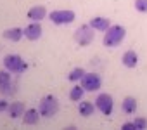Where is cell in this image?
I'll return each mask as SVG.
<instances>
[{
    "instance_id": "obj_1",
    "label": "cell",
    "mask_w": 147,
    "mask_h": 130,
    "mask_svg": "<svg viewBox=\"0 0 147 130\" xmlns=\"http://www.w3.org/2000/svg\"><path fill=\"white\" fill-rule=\"evenodd\" d=\"M125 37H126V30L119 24H113L107 28V31L104 35V45L106 47H116L125 40Z\"/></svg>"
},
{
    "instance_id": "obj_2",
    "label": "cell",
    "mask_w": 147,
    "mask_h": 130,
    "mask_svg": "<svg viewBox=\"0 0 147 130\" xmlns=\"http://www.w3.org/2000/svg\"><path fill=\"white\" fill-rule=\"evenodd\" d=\"M38 111H40V114L43 118H50V116L57 114V111H59V101L54 95H45L40 101V104H38Z\"/></svg>"
},
{
    "instance_id": "obj_3",
    "label": "cell",
    "mask_w": 147,
    "mask_h": 130,
    "mask_svg": "<svg viewBox=\"0 0 147 130\" xmlns=\"http://www.w3.org/2000/svg\"><path fill=\"white\" fill-rule=\"evenodd\" d=\"M4 66L5 70H9L11 73H23L26 68H28V64L24 62V59L18 54H9L4 57Z\"/></svg>"
},
{
    "instance_id": "obj_4",
    "label": "cell",
    "mask_w": 147,
    "mask_h": 130,
    "mask_svg": "<svg viewBox=\"0 0 147 130\" xmlns=\"http://www.w3.org/2000/svg\"><path fill=\"white\" fill-rule=\"evenodd\" d=\"M75 40H76V43L82 45V47L88 45V43L94 40V28H92L90 24H82V26L75 31Z\"/></svg>"
},
{
    "instance_id": "obj_5",
    "label": "cell",
    "mask_w": 147,
    "mask_h": 130,
    "mask_svg": "<svg viewBox=\"0 0 147 130\" xmlns=\"http://www.w3.org/2000/svg\"><path fill=\"white\" fill-rule=\"evenodd\" d=\"M95 106H97V109H99L102 114L109 116V114L113 113L114 101H113V97H111L109 94H99L97 99H95Z\"/></svg>"
},
{
    "instance_id": "obj_6",
    "label": "cell",
    "mask_w": 147,
    "mask_h": 130,
    "mask_svg": "<svg viewBox=\"0 0 147 130\" xmlns=\"http://www.w3.org/2000/svg\"><path fill=\"white\" fill-rule=\"evenodd\" d=\"M76 18L73 11H52L50 12V21L54 24H69Z\"/></svg>"
},
{
    "instance_id": "obj_7",
    "label": "cell",
    "mask_w": 147,
    "mask_h": 130,
    "mask_svg": "<svg viewBox=\"0 0 147 130\" xmlns=\"http://www.w3.org/2000/svg\"><path fill=\"white\" fill-rule=\"evenodd\" d=\"M102 85V80L97 73H85V77L82 78V87L87 90V92H94V90H99Z\"/></svg>"
},
{
    "instance_id": "obj_8",
    "label": "cell",
    "mask_w": 147,
    "mask_h": 130,
    "mask_svg": "<svg viewBox=\"0 0 147 130\" xmlns=\"http://www.w3.org/2000/svg\"><path fill=\"white\" fill-rule=\"evenodd\" d=\"M0 92L4 95H9V94L16 92V87H14V83L11 80V71L9 70L0 71Z\"/></svg>"
},
{
    "instance_id": "obj_9",
    "label": "cell",
    "mask_w": 147,
    "mask_h": 130,
    "mask_svg": "<svg viewBox=\"0 0 147 130\" xmlns=\"http://www.w3.org/2000/svg\"><path fill=\"white\" fill-rule=\"evenodd\" d=\"M42 26H40V21H33L31 24H28L24 28V37L28 40H38L42 37Z\"/></svg>"
},
{
    "instance_id": "obj_10",
    "label": "cell",
    "mask_w": 147,
    "mask_h": 130,
    "mask_svg": "<svg viewBox=\"0 0 147 130\" xmlns=\"http://www.w3.org/2000/svg\"><path fill=\"white\" fill-rule=\"evenodd\" d=\"M47 16V9L43 5H35L28 11V19L30 21H42Z\"/></svg>"
},
{
    "instance_id": "obj_11",
    "label": "cell",
    "mask_w": 147,
    "mask_h": 130,
    "mask_svg": "<svg viewBox=\"0 0 147 130\" xmlns=\"http://www.w3.org/2000/svg\"><path fill=\"white\" fill-rule=\"evenodd\" d=\"M121 62L125 64L126 68H135L137 66V62H138V56L135 50H126L121 57Z\"/></svg>"
},
{
    "instance_id": "obj_12",
    "label": "cell",
    "mask_w": 147,
    "mask_h": 130,
    "mask_svg": "<svg viewBox=\"0 0 147 130\" xmlns=\"http://www.w3.org/2000/svg\"><path fill=\"white\" fill-rule=\"evenodd\" d=\"M40 111H36V109H26L24 111V114H23V123L24 125H36L38 123V120H40Z\"/></svg>"
},
{
    "instance_id": "obj_13",
    "label": "cell",
    "mask_w": 147,
    "mask_h": 130,
    "mask_svg": "<svg viewBox=\"0 0 147 130\" xmlns=\"http://www.w3.org/2000/svg\"><path fill=\"white\" fill-rule=\"evenodd\" d=\"M90 26L97 31H107V28L111 26L107 18H92L90 19Z\"/></svg>"
},
{
    "instance_id": "obj_14",
    "label": "cell",
    "mask_w": 147,
    "mask_h": 130,
    "mask_svg": "<svg viewBox=\"0 0 147 130\" xmlns=\"http://www.w3.org/2000/svg\"><path fill=\"white\" fill-rule=\"evenodd\" d=\"M23 35H24V30H21V28H9L4 31V38L11 40V42H19L23 38Z\"/></svg>"
},
{
    "instance_id": "obj_15",
    "label": "cell",
    "mask_w": 147,
    "mask_h": 130,
    "mask_svg": "<svg viewBox=\"0 0 147 130\" xmlns=\"http://www.w3.org/2000/svg\"><path fill=\"white\" fill-rule=\"evenodd\" d=\"M121 109L125 114H133L137 111V101L135 97H125V101L121 102Z\"/></svg>"
},
{
    "instance_id": "obj_16",
    "label": "cell",
    "mask_w": 147,
    "mask_h": 130,
    "mask_svg": "<svg viewBox=\"0 0 147 130\" xmlns=\"http://www.w3.org/2000/svg\"><path fill=\"white\" fill-rule=\"evenodd\" d=\"M24 104L23 102H12V104H9V108H7V113H9V116L11 118H19L21 114H24Z\"/></svg>"
},
{
    "instance_id": "obj_17",
    "label": "cell",
    "mask_w": 147,
    "mask_h": 130,
    "mask_svg": "<svg viewBox=\"0 0 147 130\" xmlns=\"http://www.w3.org/2000/svg\"><path fill=\"white\" fill-rule=\"evenodd\" d=\"M95 109H97V106H95V104H92V102H88V101L80 102V108H78V111H80V114H82V116H90V114H94V113H95Z\"/></svg>"
},
{
    "instance_id": "obj_18",
    "label": "cell",
    "mask_w": 147,
    "mask_h": 130,
    "mask_svg": "<svg viewBox=\"0 0 147 130\" xmlns=\"http://www.w3.org/2000/svg\"><path fill=\"white\" fill-rule=\"evenodd\" d=\"M85 92H87V90H85L83 87L76 85V87H73V89H71V92H69V99H71V101H82Z\"/></svg>"
},
{
    "instance_id": "obj_19",
    "label": "cell",
    "mask_w": 147,
    "mask_h": 130,
    "mask_svg": "<svg viewBox=\"0 0 147 130\" xmlns=\"http://www.w3.org/2000/svg\"><path fill=\"white\" fill-rule=\"evenodd\" d=\"M85 77V70L83 68H75L69 75H67V78L71 80V82H78V80H82Z\"/></svg>"
},
{
    "instance_id": "obj_20",
    "label": "cell",
    "mask_w": 147,
    "mask_h": 130,
    "mask_svg": "<svg viewBox=\"0 0 147 130\" xmlns=\"http://www.w3.org/2000/svg\"><path fill=\"white\" fill-rule=\"evenodd\" d=\"M133 5L138 12H147V0H135Z\"/></svg>"
},
{
    "instance_id": "obj_21",
    "label": "cell",
    "mask_w": 147,
    "mask_h": 130,
    "mask_svg": "<svg viewBox=\"0 0 147 130\" xmlns=\"http://www.w3.org/2000/svg\"><path fill=\"white\" fill-rule=\"evenodd\" d=\"M133 125H135L137 130H144V128H147V120L145 118H135L133 120Z\"/></svg>"
},
{
    "instance_id": "obj_22",
    "label": "cell",
    "mask_w": 147,
    "mask_h": 130,
    "mask_svg": "<svg viewBox=\"0 0 147 130\" xmlns=\"http://www.w3.org/2000/svg\"><path fill=\"white\" fill-rule=\"evenodd\" d=\"M7 108H9L7 101H4V99H0V113H2V111H7Z\"/></svg>"
},
{
    "instance_id": "obj_23",
    "label": "cell",
    "mask_w": 147,
    "mask_h": 130,
    "mask_svg": "<svg viewBox=\"0 0 147 130\" xmlns=\"http://www.w3.org/2000/svg\"><path fill=\"white\" fill-rule=\"evenodd\" d=\"M121 128H125V130H133L135 128V125H133V121H128V123H123V127Z\"/></svg>"
}]
</instances>
